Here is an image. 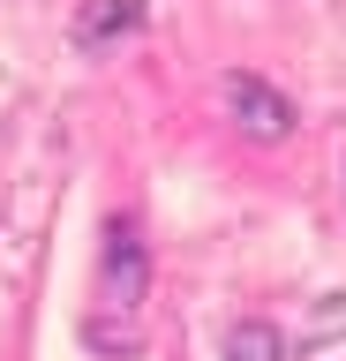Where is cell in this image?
I'll list each match as a JSON object with an SVG mask.
<instances>
[{
	"label": "cell",
	"mask_w": 346,
	"mask_h": 361,
	"mask_svg": "<svg viewBox=\"0 0 346 361\" xmlns=\"http://www.w3.org/2000/svg\"><path fill=\"white\" fill-rule=\"evenodd\" d=\"M143 286H151L143 233H136V219H113V226H106V271H98V301H106L113 316H136V309H143Z\"/></svg>",
	"instance_id": "obj_1"
},
{
	"label": "cell",
	"mask_w": 346,
	"mask_h": 361,
	"mask_svg": "<svg viewBox=\"0 0 346 361\" xmlns=\"http://www.w3.org/2000/svg\"><path fill=\"white\" fill-rule=\"evenodd\" d=\"M226 106H233V121L249 135H264V143H278V135L294 128V106H286L264 75H226Z\"/></svg>",
	"instance_id": "obj_2"
},
{
	"label": "cell",
	"mask_w": 346,
	"mask_h": 361,
	"mask_svg": "<svg viewBox=\"0 0 346 361\" xmlns=\"http://www.w3.org/2000/svg\"><path fill=\"white\" fill-rule=\"evenodd\" d=\"M226 361H286L278 324H233L226 331Z\"/></svg>",
	"instance_id": "obj_3"
},
{
	"label": "cell",
	"mask_w": 346,
	"mask_h": 361,
	"mask_svg": "<svg viewBox=\"0 0 346 361\" xmlns=\"http://www.w3.org/2000/svg\"><path fill=\"white\" fill-rule=\"evenodd\" d=\"M128 23H136V0H121V8H98V16H83V23H75V38L91 45V38H113V30H128Z\"/></svg>",
	"instance_id": "obj_4"
}]
</instances>
